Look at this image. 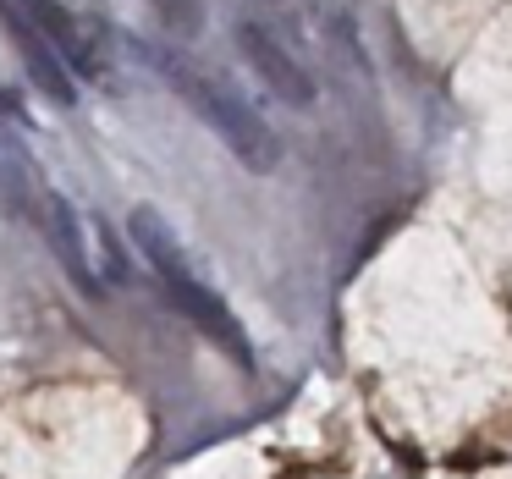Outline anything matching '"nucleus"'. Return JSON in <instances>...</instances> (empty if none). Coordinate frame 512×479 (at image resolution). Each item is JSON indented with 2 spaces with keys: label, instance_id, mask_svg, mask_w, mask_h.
<instances>
[{
  "label": "nucleus",
  "instance_id": "6e6552de",
  "mask_svg": "<svg viewBox=\"0 0 512 479\" xmlns=\"http://www.w3.org/2000/svg\"><path fill=\"white\" fill-rule=\"evenodd\" d=\"M149 12H155V23L177 39L204 34V0H149Z\"/></svg>",
  "mask_w": 512,
  "mask_h": 479
},
{
  "label": "nucleus",
  "instance_id": "7ed1b4c3",
  "mask_svg": "<svg viewBox=\"0 0 512 479\" xmlns=\"http://www.w3.org/2000/svg\"><path fill=\"white\" fill-rule=\"evenodd\" d=\"M237 50H243V61L259 72V83H265V89L276 94L281 105H292V111H314V100H320V89H314L309 67H303V61L292 56V50L281 45V39L270 34L265 23H254V17H243V23H237Z\"/></svg>",
  "mask_w": 512,
  "mask_h": 479
},
{
  "label": "nucleus",
  "instance_id": "20e7f679",
  "mask_svg": "<svg viewBox=\"0 0 512 479\" xmlns=\"http://www.w3.org/2000/svg\"><path fill=\"white\" fill-rule=\"evenodd\" d=\"M0 34H6V45L23 56L28 78H34V89L45 94V100H56L61 111L78 105V72L67 67V56H61V50L50 45L34 23H28V12L17 6V0H0Z\"/></svg>",
  "mask_w": 512,
  "mask_h": 479
},
{
  "label": "nucleus",
  "instance_id": "423d86ee",
  "mask_svg": "<svg viewBox=\"0 0 512 479\" xmlns=\"http://www.w3.org/2000/svg\"><path fill=\"white\" fill-rule=\"evenodd\" d=\"M17 6H23L28 23L67 56V67L78 72V78H105V45H100L94 28H83V17H72L61 0H17Z\"/></svg>",
  "mask_w": 512,
  "mask_h": 479
},
{
  "label": "nucleus",
  "instance_id": "f03ea898",
  "mask_svg": "<svg viewBox=\"0 0 512 479\" xmlns=\"http://www.w3.org/2000/svg\"><path fill=\"white\" fill-rule=\"evenodd\" d=\"M127 237L138 243V254H144V265L155 270V281H160V292H166L171 303H177L182 314L193 320V331H204L215 347H221L226 358H237L243 369H254V347H248V331H243V320L232 314V303L221 298V292L210 287V281L193 270V259H188V248H182V237L171 232V221L160 210H133L127 215Z\"/></svg>",
  "mask_w": 512,
  "mask_h": 479
},
{
  "label": "nucleus",
  "instance_id": "39448f33",
  "mask_svg": "<svg viewBox=\"0 0 512 479\" xmlns=\"http://www.w3.org/2000/svg\"><path fill=\"white\" fill-rule=\"evenodd\" d=\"M39 232H45L50 254L61 259V270L72 276L78 292H105V276H100V248H94V221H83L56 188H45V210H39Z\"/></svg>",
  "mask_w": 512,
  "mask_h": 479
},
{
  "label": "nucleus",
  "instance_id": "0eeeda50",
  "mask_svg": "<svg viewBox=\"0 0 512 479\" xmlns=\"http://www.w3.org/2000/svg\"><path fill=\"white\" fill-rule=\"evenodd\" d=\"M0 210L28 226H39V210H45V177L23 155H6V149H0Z\"/></svg>",
  "mask_w": 512,
  "mask_h": 479
},
{
  "label": "nucleus",
  "instance_id": "f257e3e1",
  "mask_svg": "<svg viewBox=\"0 0 512 479\" xmlns=\"http://www.w3.org/2000/svg\"><path fill=\"white\" fill-rule=\"evenodd\" d=\"M138 56H144L149 67L166 78V89L177 94L226 149H232L243 171H259V177H265V171L281 166V138L270 133V122L237 89H226L215 72H204L199 61H188L182 50H166V45H138Z\"/></svg>",
  "mask_w": 512,
  "mask_h": 479
}]
</instances>
